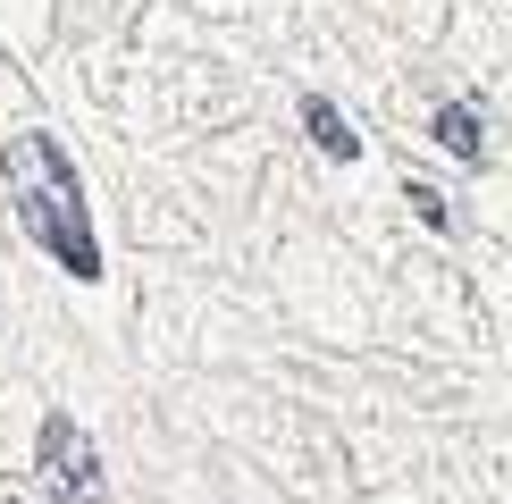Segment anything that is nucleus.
<instances>
[{
  "mask_svg": "<svg viewBox=\"0 0 512 504\" xmlns=\"http://www.w3.org/2000/svg\"><path fill=\"white\" fill-rule=\"evenodd\" d=\"M0 168H9V202H17V227L51 252L68 278L93 286L101 278V236H93V210H84V185H76V160L59 152L42 126H26V135H9V152H0Z\"/></svg>",
  "mask_w": 512,
  "mask_h": 504,
  "instance_id": "nucleus-1",
  "label": "nucleus"
},
{
  "mask_svg": "<svg viewBox=\"0 0 512 504\" xmlns=\"http://www.w3.org/2000/svg\"><path fill=\"white\" fill-rule=\"evenodd\" d=\"M303 135H311L328 160H353V152H361V135L336 118V101H319V93H303Z\"/></svg>",
  "mask_w": 512,
  "mask_h": 504,
  "instance_id": "nucleus-4",
  "label": "nucleus"
},
{
  "mask_svg": "<svg viewBox=\"0 0 512 504\" xmlns=\"http://www.w3.org/2000/svg\"><path fill=\"white\" fill-rule=\"evenodd\" d=\"M429 135H437L454 160H487V135H479V110H471V101H445V110L429 118Z\"/></svg>",
  "mask_w": 512,
  "mask_h": 504,
  "instance_id": "nucleus-3",
  "label": "nucleus"
},
{
  "mask_svg": "<svg viewBox=\"0 0 512 504\" xmlns=\"http://www.w3.org/2000/svg\"><path fill=\"white\" fill-rule=\"evenodd\" d=\"M403 202H412V210H420V227H437V236H445V227H454V210H445V194H429V185H412V194H403Z\"/></svg>",
  "mask_w": 512,
  "mask_h": 504,
  "instance_id": "nucleus-5",
  "label": "nucleus"
},
{
  "mask_svg": "<svg viewBox=\"0 0 512 504\" xmlns=\"http://www.w3.org/2000/svg\"><path fill=\"white\" fill-rule=\"evenodd\" d=\"M34 462H42V488H51V504H110V471H101L93 437H84L68 412H42Z\"/></svg>",
  "mask_w": 512,
  "mask_h": 504,
  "instance_id": "nucleus-2",
  "label": "nucleus"
}]
</instances>
